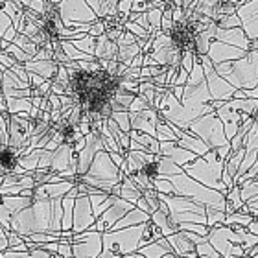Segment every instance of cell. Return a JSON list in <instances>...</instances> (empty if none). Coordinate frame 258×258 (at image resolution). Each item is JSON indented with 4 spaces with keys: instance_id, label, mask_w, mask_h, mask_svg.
Segmentation results:
<instances>
[{
    "instance_id": "cell-1",
    "label": "cell",
    "mask_w": 258,
    "mask_h": 258,
    "mask_svg": "<svg viewBox=\"0 0 258 258\" xmlns=\"http://www.w3.org/2000/svg\"><path fill=\"white\" fill-rule=\"evenodd\" d=\"M148 223H140L133 227H124L118 230L103 232V249H111L118 254H129L140 247V240Z\"/></svg>"
},
{
    "instance_id": "cell-2",
    "label": "cell",
    "mask_w": 258,
    "mask_h": 258,
    "mask_svg": "<svg viewBox=\"0 0 258 258\" xmlns=\"http://www.w3.org/2000/svg\"><path fill=\"white\" fill-rule=\"evenodd\" d=\"M59 17L65 26L74 28L79 22H96L98 15L92 11V8L87 4V0H61L57 6Z\"/></svg>"
},
{
    "instance_id": "cell-3",
    "label": "cell",
    "mask_w": 258,
    "mask_h": 258,
    "mask_svg": "<svg viewBox=\"0 0 258 258\" xmlns=\"http://www.w3.org/2000/svg\"><path fill=\"white\" fill-rule=\"evenodd\" d=\"M94 210H92L89 196H78L74 203V219H72V232H85L96 221Z\"/></svg>"
},
{
    "instance_id": "cell-4",
    "label": "cell",
    "mask_w": 258,
    "mask_h": 258,
    "mask_svg": "<svg viewBox=\"0 0 258 258\" xmlns=\"http://www.w3.org/2000/svg\"><path fill=\"white\" fill-rule=\"evenodd\" d=\"M24 68L28 72H35V74L42 76L44 79H54L57 76L59 63L55 59H32V61L24 63Z\"/></svg>"
},
{
    "instance_id": "cell-5",
    "label": "cell",
    "mask_w": 258,
    "mask_h": 258,
    "mask_svg": "<svg viewBox=\"0 0 258 258\" xmlns=\"http://www.w3.org/2000/svg\"><path fill=\"white\" fill-rule=\"evenodd\" d=\"M94 55L98 59H116L118 61V44L111 41L105 33L96 37V50Z\"/></svg>"
},
{
    "instance_id": "cell-6",
    "label": "cell",
    "mask_w": 258,
    "mask_h": 258,
    "mask_svg": "<svg viewBox=\"0 0 258 258\" xmlns=\"http://www.w3.org/2000/svg\"><path fill=\"white\" fill-rule=\"evenodd\" d=\"M0 201L6 205L13 214H17V212H20V210L28 208L33 203V197H26L22 194H18V196H0Z\"/></svg>"
},
{
    "instance_id": "cell-7",
    "label": "cell",
    "mask_w": 258,
    "mask_h": 258,
    "mask_svg": "<svg viewBox=\"0 0 258 258\" xmlns=\"http://www.w3.org/2000/svg\"><path fill=\"white\" fill-rule=\"evenodd\" d=\"M6 105H8V112L9 114H28L33 109L32 98H6Z\"/></svg>"
},
{
    "instance_id": "cell-8",
    "label": "cell",
    "mask_w": 258,
    "mask_h": 258,
    "mask_svg": "<svg viewBox=\"0 0 258 258\" xmlns=\"http://www.w3.org/2000/svg\"><path fill=\"white\" fill-rule=\"evenodd\" d=\"M15 35H17V28L13 24V20L9 18V15L2 8H0V37L11 42L15 39Z\"/></svg>"
},
{
    "instance_id": "cell-9",
    "label": "cell",
    "mask_w": 258,
    "mask_h": 258,
    "mask_svg": "<svg viewBox=\"0 0 258 258\" xmlns=\"http://www.w3.org/2000/svg\"><path fill=\"white\" fill-rule=\"evenodd\" d=\"M68 41L70 44H74L78 50L85 52V54H90V55H94V50H96V37H92V35H83L79 39H65Z\"/></svg>"
},
{
    "instance_id": "cell-10",
    "label": "cell",
    "mask_w": 258,
    "mask_h": 258,
    "mask_svg": "<svg viewBox=\"0 0 258 258\" xmlns=\"http://www.w3.org/2000/svg\"><path fill=\"white\" fill-rule=\"evenodd\" d=\"M11 42H15L17 46H20V48L24 50V52H28L30 55H35V54L41 50V46H39L37 42H33V41H32L28 35H24V33H18V32H17V35H15V39H13Z\"/></svg>"
},
{
    "instance_id": "cell-11",
    "label": "cell",
    "mask_w": 258,
    "mask_h": 258,
    "mask_svg": "<svg viewBox=\"0 0 258 258\" xmlns=\"http://www.w3.org/2000/svg\"><path fill=\"white\" fill-rule=\"evenodd\" d=\"M140 254H144L146 258H164L168 254V251L164 249V245H160L159 242L157 243H148L140 249Z\"/></svg>"
},
{
    "instance_id": "cell-12",
    "label": "cell",
    "mask_w": 258,
    "mask_h": 258,
    "mask_svg": "<svg viewBox=\"0 0 258 258\" xmlns=\"http://www.w3.org/2000/svg\"><path fill=\"white\" fill-rule=\"evenodd\" d=\"M111 118L118 124V127L122 131H126V133L131 131V112L129 111H112Z\"/></svg>"
},
{
    "instance_id": "cell-13",
    "label": "cell",
    "mask_w": 258,
    "mask_h": 258,
    "mask_svg": "<svg viewBox=\"0 0 258 258\" xmlns=\"http://www.w3.org/2000/svg\"><path fill=\"white\" fill-rule=\"evenodd\" d=\"M0 146H9V112L0 114Z\"/></svg>"
},
{
    "instance_id": "cell-14",
    "label": "cell",
    "mask_w": 258,
    "mask_h": 258,
    "mask_svg": "<svg viewBox=\"0 0 258 258\" xmlns=\"http://www.w3.org/2000/svg\"><path fill=\"white\" fill-rule=\"evenodd\" d=\"M6 52H9V54H11V55H13V57H15L18 63H22V65L33 59V55H30L28 52H24V50H22L20 46H17L15 42H9V44L6 46Z\"/></svg>"
},
{
    "instance_id": "cell-15",
    "label": "cell",
    "mask_w": 258,
    "mask_h": 258,
    "mask_svg": "<svg viewBox=\"0 0 258 258\" xmlns=\"http://www.w3.org/2000/svg\"><path fill=\"white\" fill-rule=\"evenodd\" d=\"M124 28L127 30V32H131L133 35H136L138 39H149V35H151V32H148L146 28H142L138 24V22H135V20H126L124 22Z\"/></svg>"
},
{
    "instance_id": "cell-16",
    "label": "cell",
    "mask_w": 258,
    "mask_h": 258,
    "mask_svg": "<svg viewBox=\"0 0 258 258\" xmlns=\"http://www.w3.org/2000/svg\"><path fill=\"white\" fill-rule=\"evenodd\" d=\"M148 13V20H149V26H151V32H157L160 30V24H162V13L164 9L162 8H151Z\"/></svg>"
},
{
    "instance_id": "cell-17",
    "label": "cell",
    "mask_w": 258,
    "mask_h": 258,
    "mask_svg": "<svg viewBox=\"0 0 258 258\" xmlns=\"http://www.w3.org/2000/svg\"><path fill=\"white\" fill-rule=\"evenodd\" d=\"M11 219H13V212L0 201V225H2L6 230L11 229Z\"/></svg>"
},
{
    "instance_id": "cell-18",
    "label": "cell",
    "mask_w": 258,
    "mask_h": 258,
    "mask_svg": "<svg viewBox=\"0 0 258 258\" xmlns=\"http://www.w3.org/2000/svg\"><path fill=\"white\" fill-rule=\"evenodd\" d=\"M148 107H151V103H149L142 94H136L135 100H133L131 105H129V112H140V111H144V109H148Z\"/></svg>"
},
{
    "instance_id": "cell-19",
    "label": "cell",
    "mask_w": 258,
    "mask_h": 258,
    "mask_svg": "<svg viewBox=\"0 0 258 258\" xmlns=\"http://www.w3.org/2000/svg\"><path fill=\"white\" fill-rule=\"evenodd\" d=\"M18 65V61L6 50L0 52V70H4V68H15Z\"/></svg>"
},
{
    "instance_id": "cell-20",
    "label": "cell",
    "mask_w": 258,
    "mask_h": 258,
    "mask_svg": "<svg viewBox=\"0 0 258 258\" xmlns=\"http://www.w3.org/2000/svg\"><path fill=\"white\" fill-rule=\"evenodd\" d=\"M105 32H107L105 22H103V20H96V22H92V28H90L89 35H92V37H100V35H103Z\"/></svg>"
},
{
    "instance_id": "cell-21",
    "label": "cell",
    "mask_w": 258,
    "mask_h": 258,
    "mask_svg": "<svg viewBox=\"0 0 258 258\" xmlns=\"http://www.w3.org/2000/svg\"><path fill=\"white\" fill-rule=\"evenodd\" d=\"M44 81H46V79H44L42 76H39V74H35V72H30V85H32V89L41 87Z\"/></svg>"
},
{
    "instance_id": "cell-22",
    "label": "cell",
    "mask_w": 258,
    "mask_h": 258,
    "mask_svg": "<svg viewBox=\"0 0 258 258\" xmlns=\"http://www.w3.org/2000/svg\"><path fill=\"white\" fill-rule=\"evenodd\" d=\"M0 112H8V105H6V96H4L2 81H0Z\"/></svg>"
},
{
    "instance_id": "cell-23",
    "label": "cell",
    "mask_w": 258,
    "mask_h": 258,
    "mask_svg": "<svg viewBox=\"0 0 258 258\" xmlns=\"http://www.w3.org/2000/svg\"><path fill=\"white\" fill-rule=\"evenodd\" d=\"M124 258H146L144 254H127V256H124ZM164 258H172V256H164Z\"/></svg>"
},
{
    "instance_id": "cell-24",
    "label": "cell",
    "mask_w": 258,
    "mask_h": 258,
    "mask_svg": "<svg viewBox=\"0 0 258 258\" xmlns=\"http://www.w3.org/2000/svg\"><path fill=\"white\" fill-rule=\"evenodd\" d=\"M4 236H8V230H6L2 225H0V238H4Z\"/></svg>"
},
{
    "instance_id": "cell-25",
    "label": "cell",
    "mask_w": 258,
    "mask_h": 258,
    "mask_svg": "<svg viewBox=\"0 0 258 258\" xmlns=\"http://www.w3.org/2000/svg\"><path fill=\"white\" fill-rule=\"evenodd\" d=\"M0 76H2V70H0Z\"/></svg>"
},
{
    "instance_id": "cell-26",
    "label": "cell",
    "mask_w": 258,
    "mask_h": 258,
    "mask_svg": "<svg viewBox=\"0 0 258 258\" xmlns=\"http://www.w3.org/2000/svg\"><path fill=\"white\" fill-rule=\"evenodd\" d=\"M151 2H157V0H151Z\"/></svg>"
},
{
    "instance_id": "cell-27",
    "label": "cell",
    "mask_w": 258,
    "mask_h": 258,
    "mask_svg": "<svg viewBox=\"0 0 258 258\" xmlns=\"http://www.w3.org/2000/svg\"><path fill=\"white\" fill-rule=\"evenodd\" d=\"M0 114H2V112H0Z\"/></svg>"
}]
</instances>
